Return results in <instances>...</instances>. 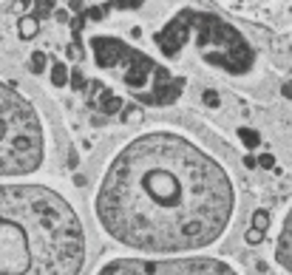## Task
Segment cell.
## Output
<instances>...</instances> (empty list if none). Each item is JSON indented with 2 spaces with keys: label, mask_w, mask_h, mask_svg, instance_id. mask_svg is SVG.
<instances>
[{
  "label": "cell",
  "mask_w": 292,
  "mask_h": 275,
  "mask_svg": "<svg viewBox=\"0 0 292 275\" xmlns=\"http://www.w3.org/2000/svg\"><path fill=\"white\" fill-rule=\"evenodd\" d=\"M236 213V187L221 162L176 131H145L102 173L94 216L134 252L182 255L221 241Z\"/></svg>",
  "instance_id": "cell-1"
},
{
  "label": "cell",
  "mask_w": 292,
  "mask_h": 275,
  "mask_svg": "<svg viewBox=\"0 0 292 275\" xmlns=\"http://www.w3.org/2000/svg\"><path fill=\"white\" fill-rule=\"evenodd\" d=\"M85 255V224L60 190L0 182V275H79Z\"/></svg>",
  "instance_id": "cell-2"
},
{
  "label": "cell",
  "mask_w": 292,
  "mask_h": 275,
  "mask_svg": "<svg viewBox=\"0 0 292 275\" xmlns=\"http://www.w3.org/2000/svg\"><path fill=\"white\" fill-rule=\"evenodd\" d=\"M45 125L32 100L0 80V182L40 171L45 162Z\"/></svg>",
  "instance_id": "cell-3"
},
{
  "label": "cell",
  "mask_w": 292,
  "mask_h": 275,
  "mask_svg": "<svg viewBox=\"0 0 292 275\" xmlns=\"http://www.w3.org/2000/svg\"><path fill=\"white\" fill-rule=\"evenodd\" d=\"M94 48V60L102 69L119 71V80L136 94V100L145 105H170L176 103L184 91V80L173 77L168 71L156 66L150 57H145L142 51L125 46L122 40L113 37H94L91 40Z\"/></svg>",
  "instance_id": "cell-4"
},
{
  "label": "cell",
  "mask_w": 292,
  "mask_h": 275,
  "mask_svg": "<svg viewBox=\"0 0 292 275\" xmlns=\"http://www.w3.org/2000/svg\"><path fill=\"white\" fill-rule=\"evenodd\" d=\"M193 23L196 29L190 32H196V46L210 66H219L230 74H244L253 69V48L233 26H227L216 14L199 12H193Z\"/></svg>",
  "instance_id": "cell-5"
},
{
  "label": "cell",
  "mask_w": 292,
  "mask_h": 275,
  "mask_svg": "<svg viewBox=\"0 0 292 275\" xmlns=\"http://www.w3.org/2000/svg\"><path fill=\"white\" fill-rule=\"evenodd\" d=\"M94 275H241L233 264L213 255L184 258H111Z\"/></svg>",
  "instance_id": "cell-6"
},
{
  "label": "cell",
  "mask_w": 292,
  "mask_h": 275,
  "mask_svg": "<svg viewBox=\"0 0 292 275\" xmlns=\"http://www.w3.org/2000/svg\"><path fill=\"white\" fill-rule=\"evenodd\" d=\"M275 261L281 264V270L292 275V207L284 216L281 227H278V241H275Z\"/></svg>",
  "instance_id": "cell-7"
},
{
  "label": "cell",
  "mask_w": 292,
  "mask_h": 275,
  "mask_svg": "<svg viewBox=\"0 0 292 275\" xmlns=\"http://www.w3.org/2000/svg\"><path fill=\"white\" fill-rule=\"evenodd\" d=\"M94 105H97V108H100L105 116H113V114H119V111H122L125 103H122V100H119L113 91H108V88H105V91H102V97H100Z\"/></svg>",
  "instance_id": "cell-8"
},
{
  "label": "cell",
  "mask_w": 292,
  "mask_h": 275,
  "mask_svg": "<svg viewBox=\"0 0 292 275\" xmlns=\"http://www.w3.org/2000/svg\"><path fill=\"white\" fill-rule=\"evenodd\" d=\"M26 69L32 71V74H43L45 71V54L43 51H34L32 57H29V63H26Z\"/></svg>",
  "instance_id": "cell-9"
},
{
  "label": "cell",
  "mask_w": 292,
  "mask_h": 275,
  "mask_svg": "<svg viewBox=\"0 0 292 275\" xmlns=\"http://www.w3.org/2000/svg\"><path fill=\"white\" fill-rule=\"evenodd\" d=\"M253 230H258V233H267V230H270V213H267V210H256Z\"/></svg>",
  "instance_id": "cell-10"
},
{
  "label": "cell",
  "mask_w": 292,
  "mask_h": 275,
  "mask_svg": "<svg viewBox=\"0 0 292 275\" xmlns=\"http://www.w3.org/2000/svg\"><path fill=\"white\" fill-rule=\"evenodd\" d=\"M17 29H20L23 40H32V37L37 34V20H34V17H26V20H20V26H17Z\"/></svg>",
  "instance_id": "cell-11"
},
{
  "label": "cell",
  "mask_w": 292,
  "mask_h": 275,
  "mask_svg": "<svg viewBox=\"0 0 292 275\" xmlns=\"http://www.w3.org/2000/svg\"><path fill=\"white\" fill-rule=\"evenodd\" d=\"M68 80H71V77H68L66 63H57L54 69H51V82H54V85H66Z\"/></svg>",
  "instance_id": "cell-12"
},
{
  "label": "cell",
  "mask_w": 292,
  "mask_h": 275,
  "mask_svg": "<svg viewBox=\"0 0 292 275\" xmlns=\"http://www.w3.org/2000/svg\"><path fill=\"white\" fill-rule=\"evenodd\" d=\"M238 137H241V142L247 145V148H258L261 145V139L256 131H250V128H238Z\"/></svg>",
  "instance_id": "cell-13"
},
{
  "label": "cell",
  "mask_w": 292,
  "mask_h": 275,
  "mask_svg": "<svg viewBox=\"0 0 292 275\" xmlns=\"http://www.w3.org/2000/svg\"><path fill=\"white\" fill-rule=\"evenodd\" d=\"M247 241L250 244H261V241H264V233H258V230H247Z\"/></svg>",
  "instance_id": "cell-14"
},
{
  "label": "cell",
  "mask_w": 292,
  "mask_h": 275,
  "mask_svg": "<svg viewBox=\"0 0 292 275\" xmlns=\"http://www.w3.org/2000/svg\"><path fill=\"white\" fill-rule=\"evenodd\" d=\"M122 119H125V122H131V119H139V108H128V111L122 114Z\"/></svg>",
  "instance_id": "cell-15"
},
{
  "label": "cell",
  "mask_w": 292,
  "mask_h": 275,
  "mask_svg": "<svg viewBox=\"0 0 292 275\" xmlns=\"http://www.w3.org/2000/svg\"><path fill=\"white\" fill-rule=\"evenodd\" d=\"M258 165H261V168H275V159H272L270 153H264V156L258 159Z\"/></svg>",
  "instance_id": "cell-16"
},
{
  "label": "cell",
  "mask_w": 292,
  "mask_h": 275,
  "mask_svg": "<svg viewBox=\"0 0 292 275\" xmlns=\"http://www.w3.org/2000/svg\"><path fill=\"white\" fill-rule=\"evenodd\" d=\"M71 85H74V88H82V74H79V71L71 74Z\"/></svg>",
  "instance_id": "cell-17"
},
{
  "label": "cell",
  "mask_w": 292,
  "mask_h": 275,
  "mask_svg": "<svg viewBox=\"0 0 292 275\" xmlns=\"http://www.w3.org/2000/svg\"><path fill=\"white\" fill-rule=\"evenodd\" d=\"M281 94L287 97V100H292V82H287V85H284V88H281Z\"/></svg>",
  "instance_id": "cell-18"
}]
</instances>
